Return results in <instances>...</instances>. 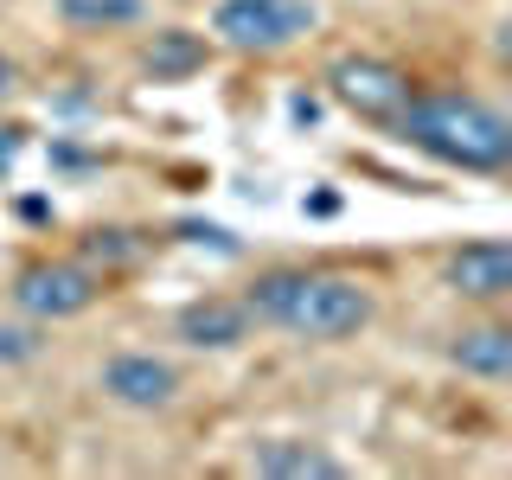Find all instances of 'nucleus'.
I'll list each match as a JSON object with an SVG mask.
<instances>
[{"instance_id": "nucleus-1", "label": "nucleus", "mask_w": 512, "mask_h": 480, "mask_svg": "<svg viewBox=\"0 0 512 480\" xmlns=\"http://www.w3.org/2000/svg\"><path fill=\"white\" fill-rule=\"evenodd\" d=\"M256 327H282L295 340H346L372 320V288L327 269H263L244 288Z\"/></svg>"}, {"instance_id": "nucleus-2", "label": "nucleus", "mask_w": 512, "mask_h": 480, "mask_svg": "<svg viewBox=\"0 0 512 480\" xmlns=\"http://www.w3.org/2000/svg\"><path fill=\"white\" fill-rule=\"evenodd\" d=\"M397 135H404L416 154L442 160V167L500 173L506 148H512V116L493 109V103H480V96H461V90H416L410 109L397 116Z\"/></svg>"}, {"instance_id": "nucleus-3", "label": "nucleus", "mask_w": 512, "mask_h": 480, "mask_svg": "<svg viewBox=\"0 0 512 480\" xmlns=\"http://www.w3.org/2000/svg\"><path fill=\"white\" fill-rule=\"evenodd\" d=\"M7 301H13V314L58 327V320H77L103 301V276H96L84 256H39V263H26L13 276Z\"/></svg>"}, {"instance_id": "nucleus-4", "label": "nucleus", "mask_w": 512, "mask_h": 480, "mask_svg": "<svg viewBox=\"0 0 512 480\" xmlns=\"http://www.w3.org/2000/svg\"><path fill=\"white\" fill-rule=\"evenodd\" d=\"M320 26L314 0H218L212 7V32L231 52H282V45L308 39Z\"/></svg>"}, {"instance_id": "nucleus-5", "label": "nucleus", "mask_w": 512, "mask_h": 480, "mask_svg": "<svg viewBox=\"0 0 512 480\" xmlns=\"http://www.w3.org/2000/svg\"><path fill=\"white\" fill-rule=\"evenodd\" d=\"M327 90H333V103L352 109L359 122H397V116L410 109V96H416L410 77L397 71L391 58H372V52L333 58V64H327Z\"/></svg>"}, {"instance_id": "nucleus-6", "label": "nucleus", "mask_w": 512, "mask_h": 480, "mask_svg": "<svg viewBox=\"0 0 512 480\" xmlns=\"http://www.w3.org/2000/svg\"><path fill=\"white\" fill-rule=\"evenodd\" d=\"M96 391L122 410H167L173 397L186 391L180 365L160 359V352H109L103 372H96Z\"/></svg>"}, {"instance_id": "nucleus-7", "label": "nucleus", "mask_w": 512, "mask_h": 480, "mask_svg": "<svg viewBox=\"0 0 512 480\" xmlns=\"http://www.w3.org/2000/svg\"><path fill=\"white\" fill-rule=\"evenodd\" d=\"M250 327H256V314L244 295H199L173 314V340L192 352H237L250 340Z\"/></svg>"}, {"instance_id": "nucleus-8", "label": "nucleus", "mask_w": 512, "mask_h": 480, "mask_svg": "<svg viewBox=\"0 0 512 480\" xmlns=\"http://www.w3.org/2000/svg\"><path fill=\"white\" fill-rule=\"evenodd\" d=\"M448 288L461 301H506L512 295V244L506 237H480V244H461L448 256Z\"/></svg>"}, {"instance_id": "nucleus-9", "label": "nucleus", "mask_w": 512, "mask_h": 480, "mask_svg": "<svg viewBox=\"0 0 512 480\" xmlns=\"http://www.w3.org/2000/svg\"><path fill=\"white\" fill-rule=\"evenodd\" d=\"M244 468L263 474V480H346V474H352L346 461L333 455V448L301 442V436H269V442H256Z\"/></svg>"}, {"instance_id": "nucleus-10", "label": "nucleus", "mask_w": 512, "mask_h": 480, "mask_svg": "<svg viewBox=\"0 0 512 480\" xmlns=\"http://www.w3.org/2000/svg\"><path fill=\"white\" fill-rule=\"evenodd\" d=\"M448 365L487 384H512V327H461L448 340Z\"/></svg>"}, {"instance_id": "nucleus-11", "label": "nucleus", "mask_w": 512, "mask_h": 480, "mask_svg": "<svg viewBox=\"0 0 512 480\" xmlns=\"http://www.w3.org/2000/svg\"><path fill=\"white\" fill-rule=\"evenodd\" d=\"M205 58H212V45H205L192 26H160L154 39L141 45V71H148L154 84H180V77L205 71Z\"/></svg>"}, {"instance_id": "nucleus-12", "label": "nucleus", "mask_w": 512, "mask_h": 480, "mask_svg": "<svg viewBox=\"0 0 512 480\" xmlns=\"http://www.w3.org/2000/svg\"><path fill=\"white\" fill-rule=\"evenodd\" d=\"M141 250H148V244H141L135 231H122V224H96V231L84 237V250H77V256H84L96 276L109 282L116 269H135V263H141Z\"/></svg>"}, {"instance_id": "nucleus-13", "label": "nucleus", "mask_w": 512, "mask_h": 480, "mask_svg": "<svg viewBox=\"0 0 512 480\" xmlns=\"http://www.w3.org/2000/svg\"><path fill=\"white\" fill-rule=\"evenodd\" d=\"M52 7L77 32H116V26H135L148 13V0H52Z\"/></svg>"}, {"instance_id": "nucleus-14", "label": "nucleus", "mask_w": 512, "mask_h": 480, "mask_svg": "<svg viewBox=\"0 0 512 480\" xmlns=\"http://www.w3.org/2000/svg\"><path fill=\"white\" fill-rule=\"evenodd\" d=\"M45 346H52V327H45V320L0 314V372H20V365H32Z\"/></svg>"}, {"instance_id": "nucleus-15", "label": "nucleus", "mask_w": 512, "mask_h": 480, "mask_svg": "<svg viewBox=\"0 0 512 480\" xmlns=\"http://www.w3.org/2000/svg\"><path fill=\"white\" fill-rule=\"evenodd\" d=\"M173 237H180V244H212L218 256H237V250H244L231 231H224V224H205V218H180V224H173Z\"/></svg>"}, {"instance_id": "nucleus-16", "label": "nucleus", "mask_w": 512, "mask_h": 480, "mask_svg": "<svg viewBox=\"0 0 512 480\" xmlns=\"http://www.w3.org/2000/svg\"><path fill=\"white\" fill-rule=\"evenodd\" d=\"M20 135H26V128H0V173L13 167V154H20Z\"/></svg>"}, {"instance_id": "nucleus-17", "label": "nucleus", "mask_w": 512, "mask_h": 480, "mask_svg": "<svg viewBox=\"0 0 512 480\" xmlns=\"http://www.w3.org/2000/svg\"><path fill=\"white\" fill-rule=\"evenodd\" d=\"M20 218H32V224H45V218H52V205H45V199H20Z\"/></svg>"}, {"instance_id": "nucleus-18", "label": "nucleus", "mask_w": 512, "mask_h": 480, "mask_svg": "<svg viewBox=\"0 0 512 480\" xmlns=\"http://www.w3.org/2000/svg\"><path fill=\"white\" fill-rule=\"evenodd\" d=\"M493 52H500V64H512V20L493 32Z\"/></svg>"}, {"instance_id": "nucleus-19", "label": "nucleus", "mask_w": 512, "mask_h": 480, "mask_svg": "<svg viewBox=\"0 0 512 480\" xmlns=\"http://www.w3.org/2000/svg\"><path fill=\"white\" fill-rule=\"evenodd\" d=\"M288 109H295V122H314V116H320V103H314V96H295Z\"/></svg>"}, {"instance_id": "nucleus-20", "label": "nucleus", "mask_w": 512, "mask_h": 480, "mask_svg": "<svg viewBox=\"0 0 512 480\" xmlns=\"http://www.w3.org/2000/svg\"><path fill=\"white\" fill-rule=\"evenodd\" d=\"M13 77H20V71H13V64H7V58H0V96H7V90H13Z\"/></svg>"}, {"instance_id": "nucleus-21", "label": "nucleus", "mask_w": 512, "mask_h": 480, "mask_svg": "<svg viewBox=\"0 0 512 480\" xmlns=\"http://www.w3.org/2000/svg\"><path fill=\"white\" fill-rule=\"evenodd\" d=\"M500 173H512V148H506V167H500Z\"/></svg>"}]
</instances>
